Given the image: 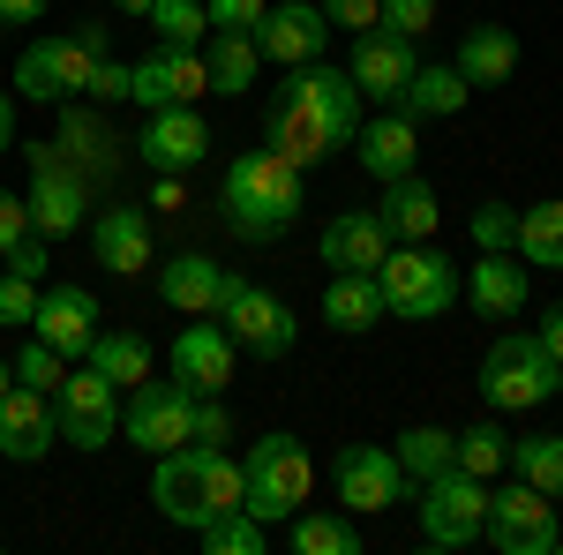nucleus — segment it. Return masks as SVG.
<instances>
[{"label":"nucleus","instance_id":"obj_1","mask_svg":"<svg viewBox=\"0 0 563 555\" xmlns=\"http://www.w3.org/2000/svg\"><path fill=\"white\" fill-rule=\"evenodd\" d=\"M361 129V90H353L346 68H331V60H301V68H286V84L271 98V113H263V143L278 151V158H294V166H323V158H339Z\"/></svg>","mask_w":563,"mask_h":555},{"label":"nucleus","instance_id":"obj_2","mask_svg":"<svg viewBox=\"0 0 563 555\" xmlns=\"http://www.w3.org/2000/svg\"><path fill=\"white\" fill-rule=\"evenodd\" d=\"M294 218H301V166H294V158H278V151L263 143V151H241V158L225 166V225H233L249 248L286 241Z\"/></svg>","mask_w":563,"mask_h":555},{"label":"nucleus","instance_id":"obj_3","mask_svg":"<svg viewBox=\"0 0 563 555\" xmlns=\"http://www.w3.org/2000/svg\"><path fill=\"white\" fill-rule=\"evenodd\" d=\"M376 286H384V315L398 323H435L451 300H459V263L429 248V241H406L376 263Z\"/></svg>","mask_w":563,"mask_h":555},{"label":"nucleus","instance_id":"obj_4","mask_svg":"<svg viewBox=\"0 0 563 555\" xmlns=\"http://www.w3.org/2000/svg\"><path fill=\"white\" fill-rule=\"evenodd\" d=\"M106 60V23H84L68 38H38L23 45L15 60V98H38V106H68L90 90V68Z\"/></svg>","mask_w":563,"mask_h":555},{"label":"nucleus","instance_id":"obj_5","mask_svg":"<svg viewBox=\"0 0 563 555\" xmlns=\"http://www.w3.org/2000/svg\"><path fill=\"white\" fill-rule=\"evenodd\" d=\"M308 488H316V466H308L301 435H263V443H249V458H241V511L278 525V518H294L308 503Z\"/></svg>","mask_w":563,"mask_h":555},{"label":"nucleus","instance_id":"obj_6","mask_svg":"<svg viewBox=\"0 0 563 555\" xmlns=\"http://www.w3.org/2000/svg\"><path fill=\"white\" fill-rule=\"evenodd\" d=\"M211 315L225 323V338L241 345L249 360H286V353L301 345V323H294V308L271 293V286H256V278H233V270H225V293H218Z\"/></svg>","mask_w":563,"mask_h":555},{"label":"nucleus","instance_id":"obj_7","mask_svg":"<svg viewBox=\"0 0 563 555\" xmlns=\"http://www.w3.org/2000/svg\"><path fill=\"white\" fill-rule=\"evenodd\" d=\"M481 398H488L496 413H526V406L556 398V360H549V345L533 338V331H504V338L488 345V360H481Z\"/></svg>","mask_w":563,"mask_h":555},{"label":"nucleus","instance_id":"obj_8","mask_svg":"<svg viewBox=\"0 0 563 555\" xmlns=\"http://www.w3.org/2000/svg\"><path fill=\"white\" fill-rule=\"evenodd\" d=\"M481 525H488V480H474L459 466L421 480V548H435V555L474 548Z\"/></svg>","mask_w":563,"mask_h":555},{"label":"nucleus","instance_id":"obj_9","mask_svg":"<svg viewBox=\"0 0 563 555\" xmlns=\"http://www.w3.org/2000/svg\"><path fill=\"white\" fill-rule=\"evenodd\" d=\"M481 541L504 548V555H556V541H563L556 496H541L533 480L496 488V496H488V525H481Z\"/></svg>","mask_w":563,"mask_h":555},{"label":"nucleus","instance_id":"obj_10","mask_svg":"<svg viewBox=\"0 0 563 555\" xmlns=\"http://www.w3.org/2000/svg\"><path fill=\"white\" fill-rule=\"evenodd\" d=\"M188 421H196V390L180 384H151V376H143V384L129 390V406H121V435H129L135 451H151V458H158V451H180V443H188Z\"/></svg>","mask_w":563,"mask_h":555},{"label":"nucleus","instance_id":"obj_11","mask_svg":"<svg viewBox=\"0 0 563 555\" xmlns=\"http://www.w3.org/2000/svg\"><path fill=\"white\" fill-rule=\"evenodd\" d=\"M211 458L218 451L203 443H180V451H158V466H151V503L188 533L211 525Z\"/></svg>","mask_w":563,"mask_h":555},{"label":"nucleus","instance_id":"obj_12","mask_svg":"<svg viewBox=\"0 0 563 555\" xmlns=\"http://www.w3.org/2000/svg\"><path fill=\"white\" fill-rule=\"evenodd\" d=\"M121 435V384H106L98 368H68L60 376V443L76 451H106Z\"/></svg>","mask_w":563,"mask_h":555},{"label":"nucleus","instance_id":"obj_13","mask_svg":"<svg viewBox=\"0 0 563 555\" xmlns=\"http://www.w3.org/2000/svg\"><path fill=\"white\" fill-rule=\"evenodd\" d=\"M331 480H339V503H346V511H398V503L413 496L398 451H376V443H346L339 466H331Z\"/></svg>","mask_w":563,"mask_h":555},{"label":"nucleus","instance_id":"obj_14","mask_svg":"<svg viewBox=\"0 0 563 555\" xmlns=\"http://www.w3.org/2000/svg\"><path fill=\"white\" fill-rule=\"evenodd\" d=\"M31 166H38V180H31V233H45V241H60V233H76V225H90V188L84 173L68 166L60 151H31Z\"/></svg>","mask_w":563,"mask_h":555},{"label":"nucleus","instance_id":"obj_15","mask_svg":"<svg viewBox=\"0 0 563 555\" xmlns=\"http://www.w3.org/2000/svg\"><path fill=\"white\" fill-rule=\"evenodd\" d=\"M53 443H60V406H53V390L15 384L0 398V458H8V466H38Z\"/></svg>","mask_w":563,"mask_h":555},{"label":"nucleus","instance_id":"obj_16","mask_svg":"<svg viewBox=\"0 0 563 555\" xmlns=\"http://www.w3.org/2000/svg\"><path fill=\"white\" fill-rule=\"evenodd\" d=\"M211 90V68H203V53L196 45H166V53H151V60H135L129 68V98L135 106H196Z\"/></svg>","mask_w":563,"mask_h":555},{"label":"nucleus","instance_id":"obj_17","mask_svg":"<svg viewBox=\"0 0 563 555\" xmlns=\"http://www.w3.org/2000/svg\"><path fill=\"white\" fill-rule=\"evenodd\" d=\"M135 158L151 173H188L211 158V129H203V113L196 106H158L151 121H143V135H135Z\"/></svg>","mask_w":563,"mask_h":555},{"label":"nucleus","instance_id":"obj_18","mask_svg":"<svg viewBox=\"0 0 563 555\" xmlns=\"http://www.w3.org/2000/svg\"><path fill=\"white\" fill-rule=\"evenodd\" d=\"M459 293L474 300V315H488V323H511V315H526V300H533L526 256H519V248H481V263L459 278Z\"/></svg>","mask_w":563,"mask_h":555},{"label":"nucleus","instance_id":"obj_19","mask_svg":"<svg viewBox=\"0 0 563 555\" xmlns=\"http://www.w3.org/2000/svg\"><path fill=\"white\" fill-rule=\"evenodd\" d=\"M31 338H45L53 353H68V360H84L90 338H98V293L90 286H45L38 315H31Z\"/></svg>","mask_w":563,"mask_h":555},{"label":"nucleus","instance_id":"obj_20","mask_svg":"<svg viewBox=\"0 0 563 555\" xmlns=\"http://www.w3.org/2000/svg\"><path fill=\"white\" fill-rule=\"evenodd\" d=\"M323 45H331V23H323V8H308V0L263 8V23H256V53H263V60H278V68H301V60H323Z\"/></svg>","mask_w":563,"mask_h":555},{"label":"nucleus","instance_id":"obj_21","mask_svg":"<svg viewBox=\"0 0 563 555\" xmlns=\"http://www.w3.org/2000/svg\"><path fill=\"white\" fill-rule=\"evenodd\" d=\"M413 68H421V60H413V38H398L384 23L361 31V38H353V60H346V76H353L361 98H398V90L413 84Z\"/></svg>","mask_w":563,"mask_h":555},{"label":"nucleus","instance_id":"obj_22","mask_svg":"<svg viewBox=\"0 0 563 555\" xmlns=\"http://www.w3.org/2000/svg\"><path fill=\"white\" fill-rule=\"evenodd\" d=\"M233 368H241V345L225 338V323H188L174 338V376L196 398H218V390L233 384Z\"/></svg>","mask_w":563,"mask_h":555},{"label":"nucleus","instance_id":"obj_23","mask_svg":"<svg viewBox=\"0 0 563 555\" xmlns=\"http://www.w3.org/2000/svg\"><path fill=\"white\" fill-rule=\"evenodd\" d=\"M90 248H98V263H106L113 278L151 270V211H135V203H106V211H90Z\"/></svg>","mask_w":563,"mask_h":555},{"label":"nucleus","instance_id":"obj_24","mask_svg":"<svg viewBox=\"0 0 563 555\" xmlns=\"http://www.w3.org/2000/svg\"><path fill=\"white\" fill-rule=\"evenodd\" d=\"M353 151H361V173L406 180V173H421V121H406V113L361 121V129H353Z\"/></svg>","mask_w":563,"mask_h":555},{"label":"nucleus","instance_id":"obj_25","mask_svg":"<svg viewBox=\"0 0 563 555\" xmlns=\"http://www.w3.org/2000/svg\"><path fill=\"white\" fill-rule=\"evenodd\" d=\"M316 256L331 263V270H376L390 256V225L376 211H339L316 233Z\"/></svg>","mask_w":563,"mask_h":555},{"label":"nucleus","instance_id":"obj_26","mask_svg":"<svg viewBox=\"0 0 563 555\" xmlns=\"http://www.w3.org/2000/svg\"><path fill=\"white\" fill-rule=\"evenodd\" d=\"M218 293H225V263H218V256H174V263H158V300H166L174 315H211Z\"/></svg>","mask_w":563,"mask_h":555},{"label":"nucleus","instance_id":"obj_27","mask_svg":"<svg viewBox=\"0 0 563 555\" xmlns=\"http://www.w3.org/2000/svg\"><path fill=\"white\" fill-rule=\"evenodd\" d=\"M323 323L331 331H376L384 323V286H376V270H331V286H323Z\"/></svg>","mask_w":563,"mask_h":555},{"label":"nucleus","instance_id":"obj_28","mask_svg":"<svg viewBox=\"0 0 563 555\" xmlns=\"http://www.w3.org/2000/svg\"><path fill=\"white\" fill-rule=\"evenodd\" d=\"M466 98H474V84H466L451 60H443V68L421 60V68H413V84L398 90V113H406V121H459V113H466Z\"/></svg>","mask_w":563,"mask_h":555},{"label":"nucleus","instance_id":"obj_29","mask_svg":"<svg viewBox=\"0 0 563 555\" xmlns=\"http://www.w3.org/2000/svg\"><path fill=\"white\" fill-rule=\"evenodd\" d=\"M451 68H459L474 90L511 84V76H519V38H511L504 23H481V31H466V38H459V60H451Z\"/></svg>","mask_w":563,"mask_h":555},{"label":"nucleus","instance_id":"obj_30","mask_svg":"<svg viewBox=\"0 0 563 555\" xmlns=\"http://www.w3.org/2000/svg\"><path fill=\"white\" fill-rule=\"evenodd\" d=\"M376 218L390 225V241H429L435 225H443V211H435V188L421 180V173L384 180V203H376Z\"/></svg>","mask_w":563,"mask_h":555},{"label":"nucleus","instance_id":"obj_31","mask_svg":"<svg viewBox=\"0 0 563 555\" xmlns=\"http://www.w3.org/2000/svg\"><path fill=\"white\" fill-rule=\"evenodd\" d=\"M286 548L294 555H353L361 548V525L353 518H339V511H294L286 518Z\"/></svg>","mask_w":563,"mask_h":555},{"label":"nucleus","instance_id":"obj_32","mask_svg":"<svg viewBox=\"0 0 563 555\" xmlns=\"http://www.w3.org/2000/svg\"><path fill=\"white\" fill-rule=\"evenodd\" d=\"M84 360L98 368V376H106V384L135 390L143 376H151V338H135V331H106V323H98V338H90Z\"/></svg>","mask_w":563,"mask_h":555},{"label":"nucleus","instance_id":"obj_33","mask_svg":"<svg viewBox=\"0 0 563 555\" xmlns=\"http://www.w3.org/2000/svg\"><path fill=\"white\" fill-rule=\"evenodd\" d=\"M256 38H233V31H218L203 45V68H211V90L218 98H241V90H256Z\"/></svg>","mask_w":563,"mask_h":555},{"label":"nucleus","instance_id":"obj_34","mask_svg":"<svg viewBox=\"0 0 563 555\" xmlns=\"http://www.w3.org/2000/svg\"><path fill=\"white\" fill-rule=\"evenodd\" d=\"M451 451H459V435H451V428H406V435H398V466H406L413 488L435 480V473H451Z\"/></svg>","mask_w":563,"mask_h":555},{"label":"nucleus","instance_id":"obj_35","mask_svg":"<svg viewBox=\"0 0 563 555\" xmlns=\"http://www.w3.org/2000/svg\"><path fill=\"white\" fill-rule=\"evenodd\" d=\"M519 256L541 270H563V203H533L519 211Z\"/></svg>","mask_w":563,"mask_h":555},{"label":"nucleus","instance_id":"obj_36","mask_svg":"<svg viewBox=\"0 0 563 555\" xmlns=\"http://www.w3.org/2000/svg\"><path fill=\"white\" fill-rule=\"evenodd\" d=\"M451 466H459V473H474V480H488V473H504V466H511V435H504L496 421H474L466 435H459Z\"/></svg>","mask_w":563,"mask_h":555},{"label":"nucleus","instance_id":"obj_37","mask_svg":"<svg viewBox=\"0 0 563 555\" xmlns=\"http://www.w3.org/2000/svg\"><path fill=\"white\" fill-rule=\"evenodd\" d=\"M511 466H519V480H533L541 496H563V435H519V443H511Z\"/></svg>","mask_w":563,"mask_h":555},{"label":"nucleus","instance_id":"obj_38","mask_svg":"<svg viewBox=\"0 0 563 555\" xmlns=\"http://www.w3.org/2000/svg\"><path fill=\"white\" fill-rule=\"evenodd\" d=\"M196 541H203L211 555H263V548H271V533H263V518H256V511H225V518H211Z\"/></svg>","mask_w":563,"mask_h":555},{"label":"nucleus","instance_id":"obj_39","mask_svg":"<svg viewBox=\"0 0 563 555\" xmlns=\"http://www.w3.org/2000/svg\"><path fill=\"white\" fill-rule=\"evenodd\" d=\"M143 23H151L166 45H203L211 8H203V0H151V15H143Z\"/></svg>","mask_w":563,"mask_h":555},{"label":"nucleus","instance_id":"obj_40","mask_svg":"<svg viewBox=\"0 0 563 555\" xmlns=\"http://www.w3.org/2000/svg\"><path fill=\"white\" fill-rule=\"evenodd\" d=\"M60 376H68V353H53L45 338H31L23 353H15V384H31V390H60Z\"/></svg>","mask_w":563,"mask_h":555},{"label":"nucleus","instance_id":"obj_41","mask_svg":"<svg viewBox=\"0 0 563 555\" xmlns=\"http://www.w3.org/2000/svg\"><path fill=\"white\" fill-rule=\"evenodd\" d=\"M474 248H519V211L511 203H474Z\"/></svg>","mask_w":563,"mask_h":555},{"label":"nucleus","instance_id":"obj_42","mask_svg":"<svg viewBox=\"0 0 563 555\" xmlns=\"http://www.w3.org/2000/svg\"><path fill=\"white\" fill-rule=\"evenodd\" d=\"M188 443H203V451H225V443H233V413H225V390H218V398H196Z\"/></svg>","mask_w":563,"mask_h":555},{"label":"nucleus","instance_id":"obj_43","mask_svg":"<svg viewBox=\"0 0 563 555\" xmlns=\"http://www.w3.org/2000/svg\"><path fill=\"white\" fill-rule=\"evenodd\" d=\"M316 8H323V23H331V31H353V38L384 23V0H316Z\"/></svg>","mask_w":563,"mask_h":555},{"label":"nucleus","instance_id":"obj_44","mask_svg":"<svg viewBox=\"0 0 563 555\" xmlns=\"http://www.w3.org/2000/svg\"><path fill=\"white\" fill-rule=\"evenodd\" d=\"M203 8H211V31L256 38V23H263V8H271V0H203Z\"/></svg>","mask_w":563,"mask_h":555},{"label":"nucleus","instance_id":"obj_45","mask_svg":"<svg viewBox=\"0 0 563 555\" xmlns=\"http://www.w3.org/2000/svg\"><path fill=\"white\" fill-rule=\"evenodd\" d=\"M38 293H45V286L15 278V270H0V323H31V315H38Z\"/></svg>","mask_w":563,"mask_h":555},{"label":"nucleus","instance_id":"obj_46","mask_svg":"<svg viewBox=\"0 0 563 555\" xmlns=\"http://www.w3.org/2000/svg\"><path fill=\"white\" fill-rule=\"evenodd\" d=\"M8 270H15V278H31V286H45V270H53V256H45V233H23V241H15V248H8Z\"/></svg>","mask_w":563,"mask_h":555},{"label":"nucleus","instance_id":"obj_47","mask_svg":"<svg viewBox=\"0 0 563 555\" xmlns=\"http://www.w3.org/2000/svg\"><path fill=\"white\" fill-rule=\"evenodd\" d=\"M435 23V0H384V31H398V38H421Z\"/></svg>","mask_w":563,"mask_h":555},{"label":"nucleus","instance_id":"obj_48","mask_svg":"<svg viewBox=\"0 0 563 555\" xmlns=\"http://www.w3.org/2000/svg\"><path fill=\"white\" fill-rule=\"evenodd\" d=\"M23 233H31V203H23V196H8V188H0V256H8V248H15V241H23Z\"/></svg>","mask_w":563,"mask_h":555},{"label":"nucleus","instance_id":"obj_49","mask_svg":"<svg viewBox=\"0 0 563 555\" xmlns=\"http://www.w3.org/2000/svg\"><path fill=\"white\" fill-rule=\"evenodd\" d=\"M90 98L121 106V98H129V60H98V68H90Z\"/></svg>","mask_w":563,"mask_h":555},{"label":"nucleus","instance_id":"obj_50","mask_svg":"<svg viewBox=\"0 0 563 555\" xmlns=\"http://www.w3.org/2000/svg\"><path fill=\"white\" fill-rule=\"evenodd\" d=\"M53 0H0V23H45Z\"/></svg>","mask_w":563,"mask_h":555},{"label":"nucleus","instance_id":"obj_51","mask_svg":"<svg viewBox=\"0 0 563 555\" xmlns=\"http://www.w3.org/2000/svg\"><path fill=\"white\" fill-rule=\"evenodd\" d=\"M533 338L549 345V360H563V300H556V308H541V331H533Z\"/></svg>","mask_w":563,"mask_h":555},{"label":"nucleus","instance_id":"obj_52","mask_svg":"<svg viewBox=\"0 0 563 555\" xmlns=\"http://www.w3.org/2000/svg\"><path fill=\"white\" fill-rule=\"evenodd\" d=\"M151 203H158V211H174V218H180V203H188V196H180V180H174V173L158 180V196H151Z\"/></svg>","mask_w":563,"mask_h":555},{"label":"nucleus","instance_id":"obj_53","mask_svg":"<svg viewBox=\"0 0 563 555\" xmlns=\"http://www.w3.org/2000/svg\"><path fill=\"white\" fill-rule=\"evenodd\" d=\"M8 143H15V98L0 90V151H8Z\"/></svg>","mask_w":563,"mask_h":555},{"label":"nucleus","instance_id":"obj_54","mask_svg":"<svg viewBox=\"0 0 563 555\" xmlns=\"http://www.w3.org/2000/svg\"><path fill=\"white\" fill-rule=\"evenodd\" d=\"M113 8H121V15H151V0H113Z\"/></svg>","mask_w":563,"mask_h":555},{"label":"nucleus","instance_id":"obj_55","mask_svg":"<svg viewBox=\"0 0 563 555\" xmlns=\"http://www.w3.org/2000/svg\"><path fill=\"white\" fill-rule=\"evenodd\" d=\"M8 390H15V360H0V398H8Z\"/></svg>","mask_w":563,"mask_h":555},{"label":"nucleus","instance_id":"obj_56","mask_svg":"<svg viewBox=\"0 0 563 555\" xmlns=\"http://www.w3.org/2000/svg\"><path fill=\"white\" fill-rule=\"evenodd\" d=\"M556 398H563V360H556Z\"/></svg>","mask_w":563,"mask_h":555},{"label":"nucleus","instance_id":"obj_57","mask_svg":"<svg viewBox=\"0 0 563 555\" xmlns=\"http://www.w3.org/2000/svg\"><path fill=\"white\" fill-rule=\"evenodd\" d=\"M0 31H8V23H0Z\"/></svg>","mask_w":563,"mask_h":555},{"label":"nucleus","instance_id":"obj_58","mask_svg":"<svg viewBox=\"0 0 563 555\" xmlns=\"http://www.w3.org/2000/svg\"><path fill=\"white\" fill-rule=\"evenodd\" d=\"M556 503H563V496H556Z\"/></svg>","mask_w":563,"mask_h":555}]
</instances>
